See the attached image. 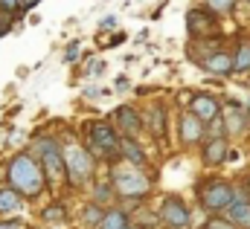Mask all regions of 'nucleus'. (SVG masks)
I'll list each match as a JSON object with an SVG mask.
<instances>
[{"label":"nucleus","mask_w":250,"mask_h":229,"mask_svg":"<svg viewBox=\"0 0 250 229\" xmlns=\"http://www.w3.org/2000/svg\"><path fill=\"white\" fill-rule=\"evenodd\" d=\"M6 177H9L12 189H15L21 197H35V194H41V189H44V172H41L38 160H32L29 154H18V157L12 160Z\"/></svg>","instance_id":"f257e3e1"},{"label":"nucleus","mask_w":250,"mask_h":229,"mask_svg":"<svg viewBox=\"0 0 250 229\" xmlns=\"http://www.w3.org/2000/svg\"><path fill=\"white\" fill-rule=\"evenodd\" d=\"M87 139H90V151L93 154H102V157H108V154H120V136H117V131H114V125H108V122H102V119H93V122H87Z\"/></svg>","instance_id":"f03ea898"},{"label":"nucleus","mask_w":250,"mask_h":229,"mask_svg":"<svg viewBox=\"0 0 250 229\" xmlns=\"http://www.w3.org/2000/svg\"><path fill=\"white\" fill-rule=\"evenodd\" d=\"M62 157H64V169H67V177L76 183V186H82L90 172H93V160H90V154L82 148V145H64L62 148Z\"/></svg>","instance_id":"7ed1b4c3"},{"label":"nucleus","mask_w":250,"mask_h":229,"mask_svg":"<svg viewBox=\"0 0 250 229\" xmlns=\"http://www.w3.org/2000/svg\"><path fill=\"white\" fill-rule=\"evenodd\" d=\"M233 197H236V191L224 180H209L207 186H201V203L207 212H227Z\"/></svg>","instance_id":"20e7f679"},{"label":"nucleus","mask_w":250,"mask_h":229,"mask_svg":"<svg viewBox=\"0 0 250 229\" xmlns=\"http://www.w3.org/2000/svg\"><path fill=\"white\" fill-rule=\"evenodd\" d=\"M111 186H114L123 197H143V194L148 191V177L140 174L137 169H117Z\"/></svg>","instance_id":"39448f33"},{"label":"nucleus","mask_w":250,"mask_h":229,"mask_svg":"<svg viewBox=\"0 0 250 229\" xmlns=\"http://www.w3.org/2000/svg\"><path fill=\"white\" fill-rule=\"evenodd\" d=\"M38 154H41V160H44V174L50 177L53 186H59V180L67 174L59 142H56V139H41V142H38Z\"/></svg>","instance_id":"423d86ee"},{"label":"nucleus","mask_w":250,"mask_h":229,"mask_svg":"<svg viewBox=\"0 0 250 229\" xmlns=\"http://www.w3.org/2000/svg\"><path fill=\"white\" fill-rule=\"evenodd\" d=\"M160 215H163V221H166L172 229H187L189 227V209H187V203H184L181 197H166Z\"/></svg>","instance_id":"0eeeda50"},{"label":"nucleus","mask_w":250,"mask_h":229,"mask_svg":"<svg viewBox=\"0 0 250 229\" xmlns=\"http://www.w3.org/2000/svg\"><path fill=\"white\" fill-rule=\"evenodd\" d=\"M187 26H189V32H192L195 38L209 35V32H215V29H218L215 18H212V15H207L204 9H192V12H189V15H187Z\"/></svg>","instance_id":"6e6552de"},{"label":"nucleus","mask_w":250,"mask_h":229,"mask_svg":"<svg viewBox=\"0 0 250 229\" xmlns=\"http://www.w3.org/2000/svg\"><path fill=\"white\" fill-rule=\"evenodd\" d=\"M189 114L195 116V119H201V122H215L218 119V102L212 96H195Z\"/></svg>","instance_id":"1a4fd4ad"},{"label":"nucleus","mask_w":250,"mask_h":229,"mask_svg":"<svg viewBox=\"0 0 250 229\" xmlns=\"http://www.w3.org/2000/svg\"><path fill=\"white\" fill-rule=\"evenodd\" d=\"M227 221H230L233 227H236V224L250 227V200L248 197H242V194L233 197V203L227 206Z\"/></svg>","instance_id":"9d476101"},{"label":"nucleus","mask_w":250,"mask_h":229,"mask_svg":"<svg viewBox=\"0 0 250 229\" xmlns=\"http://www.w3.org/2000/svg\"><path fill=\"white\" fill-rule=\"evenodd\" d=\"M204 70L215 73V76H230L236 70V64H233V58L227 56V53H215V56H209L204 61Z\"/></svg>","instance_id":"9b49d317"},{"label":"nucleus","mask_w":250,"mask_h":229,"mask_svg":"<svg viewBox=\"0 0 250 229\" xmlns=\"http://www.w3.org/2000/svg\"><path fill=\"white\" fill-rule=\"evenodd\" d=\"M181 136H184V142H198L204 136V122L195 119L192 114H184L181 116Z\"/></svg>","instance_id":"f8f14e48"},{"label":"nucleus","mask_w":250,"mask_h":229,"mask_svg":"<svg viewBox=\"0 0 250 229\" xmlns=\"http://www.w3.org/2000/svg\"><path fill=\"white\" fill-rule=\"evenodd\" d=\"M117 122L125 128V134H128V139L140 131V116H137V111L134 108H128V105H123V108H117Z\"/></svg>","instance_id":"ddd939ff"},{"label":"nucleus","mask_w":250,"mask_h":229,"mask_svg":"<svg viewBox=\"0 0 250 229\" xmlns=\"http://www.w3.org/2000/svg\"><path fill=\"white\" fill-rule=\"evenodd\" d=\"M18 209H23V197L15 189H0V215L18 212Z\"/></svg>","instance_id":"4468645a"},{"label":"nucleus","mask_w":250,"mask_h":229,"mask_svg":"<svg viewBox=\"0 0 250 229\" xmlns=\"http://www.w3.org/2000/svg\"><path fill=\"white\" fill-rule=\"evenodd\" d=\"M227 157V142L221 139V136H215L207 148H204V163H209V166H215V163H221Z\"/></svg>","instance_id":"2eb2a0df"},{"label":"nucleus","mask_w":250,"mask_h":229,"mask_svg":"<svg viewBox=\"0 0 250 229\" xmlns=\"http://www.w3.org/2000/svg\"><path fill=\"white\" fill-rule=\"evenodd\" d=\"M120 154H123L131 166H143V163H146V154H143V148H140L134 139H128V136L120 142Z\"/></svg>","instance_id":"dca6fc26"},{"label":"nucleus","mask_w":250,"mask_h":229,"mask_svg":"<svg viewBox=\"0 0 250 229\" xmlns=\"http://www.w3.org/2000/svg\"><path fill=\"white\" fill-rule=\"evenodd\" d=\"M99 229H128V218H125V212H120V209L105 212V218H102Z\"/></svg>","instance_id":"f3484780"},{"label":"nucleus","mask_w":250,"mask_h":229,"mask_svg":"<svg viewBox=\"0 0 250 229\" xmlns=\"http://www.w3.org/2000/svg\"><path fill=\"white\" fill-rule=\"evenodd\" d=\"M233 64H236V70H242V73H248L250 70V41H242V44H239Z\"/></svg>","instance_id":"a211bd4d"},{"label":"nucleus","mask_w":250,"mask_h":229,"mask_svg":"<svg viewBox=\"0 0 250 229\" xmlns=\"http://www.w3.org/2000/svg\"><path fill=\"white\" fill-rule=\"evenodd\" d=\"M102 218H105V212H102L96 203H90V206L84 209V221H87L90 227H99V224H102Z\"/></svg>","instance_id":"6ab92c4d"},{"label":"nucleus","mask_w":250,"mask_h":229,"mask_svg":"<svg viewBox=\"0 0 250 229\" xmlns=\"http://www.w3.org/2000/svg\"><path fill=\"white\" fill-rule=\"evenodd\" d=\"M148 122H151V134H163V111L160 108L148 111Z\"/></svg>","instance_id":"aec40b11"},{"label":"nucleus","mask_w":250,"mask_h":229,"mask_svg":"<svg viewBox=\"0 0 250 229\" xmlns=\"http://www.w3.org/2000/svg\"><path fill=\"white\" fill-rule=\"evenodd\" d=\"M64 215H67V209L62 203H53L50 209H44V221H62Z\"/></svg>","instance_id":"412c9836"},{"label":"nucleus","mask_w":250,"mask_h":229,"mask_svg":"<svg viewBox=\"0 0 250 229\" xmlns=\"http://www.w3.org/2000/svg\"><path fill=\"white\" fill-rule=\"evenodd\" d=\"M242 122H245L242 114H239L236 108H230V114H227V128H230V131H239V128H242Z\"/></svg>","instance_id":"4be33fe9"},{"label":"nucleus","mask_w":250,"mask_h":229,"mask_svg":"<svg viewBox=\"0 0 250 229\" xmlns=\"http://www.w3.org/2000/svg\"><path fill=\"white\" fill-rule=\"evenodd\" d=\"M233 3H236V0H207V6H209L212 12H230Z\"/></svg>","instance_id":"5701e85b"},{"label":"nucleus","mask_w":250,"mask_h":229,"mask_svg":"<svg viewBox=\"0 0 250 229\" xmlns=\"http://www.w3.org/2000/svg\"><path fill=\"white\" fill-rule=\"evenodd\" d=\"M204 229H236V227H233L230 221H209Z\"/></svg>","instance_id":"b1692460"},{"label":"nucleus","mask_w":250,"mask_h":229,"mask_svg":"<svg viewBox=\"0 0 250 229\" xmlns=\"http://www.w3.org/2000/svg\"><path fill=\"white\" fill-rule=\"evenodd\" d=\"M76 58H79V44H70L64 53V61H76Z\"/></svg>","instance_id":"393cba45"},{"label":"nucleus","mask_w":250,"mask_h":229,"mask_svg":"<svg viewBox=\"0 0 250 229\" xmlns=\"http://www.w3.org/2000/svg\"><path fill=\"white\" fill-rule=\"evenodd\" d=\"M0 9H6V12H15V9H21V0H0Z\"/></svg>","instance_id":"a878e982"},{"label":"nucleus","mask_w":250,"mask_h":229,"mask_svg":"<svg viewBox=\"0 0 250 229\" xmlns=\"http://www.w3.org/2000/svg\"><path fill=\"white\" fill-rule=\"evenodd\" d=\"M102 29H114L117 26V15H108V18H102V23H99Z\"/></svg>","instance_id":"bb28decb"},{"label":"nucleus","mask_w":250,"mask_h":229,"mask_svg":"<svg viewBox=\"0 0 250 229\" xmlns=\"http://www.w3.org/2000/svg\"><path fill=\"white\" fill-rule=\"evenodd\" d=\"M0 229H26V227L18 224V221H9V224H0Z\"/></svg>","instance_id":"cd10ccee"},{"label":"nucleus","mask_w":250,"mask_h":229,"mask_svg":"<svg viewBox=\"0 0 250 229\" xmlns=\"http://www.w3.org/2000/svg\"><path fill=\"white\" fill-rule=\"evenodd\" d=\"M108 191H111V186H105V183H102V186L96 189V197H108Z\"/></svg>","instance_id":"c85d7f7f"},{"label":"nucleus","mask_w":250,"mask_h":229,"mask_svg":"<svg viewBox=\"0 0 250 229\" xmlns=\"http://www.w3.org/2000/svg\"><path fill=\"white\" fill-rule=\"evenodd\" d=\"M117 87H120V90H125V87H128V78H125V76H120V78H117Z\"/></svg>","instance_id":"c756f323"},{"label":"nucleus","mask_w":250,"mask_h":229,"mask_svg":"<svg viewBox=\"0 0 250 229\" xmlns=\"http://www.w3.org/2000/svg\"><path fill=\"white\" fill-rule=\"evenodd\" d=\"M120 41H125V35H123V32H120V35H117V38H111V44H108V47H117V44H120Z\"/></svg>","instance_id":"7c9ffc66"},{"label":"nucleus","mask_w":250,"mask_h":229,"mask_svg":"<svg viewBox=\"0 0 250 229\" xmlns=\"http://www.w3.org/2000/svg\"><path fill=\"white\" fill-rule=\"evenodd\" d=\"M38 0H21V6H35Z\"/></svg>","instance_id":"2f4dec72"},{"label":"nucleus","mask_w":250,"mask_h":229,"mask_svg":"<svg viewBox=\"0 0 250 229\" xmlns=\"http://www.w3.org/2000/svg\"><path fill=\"white\" fill-rule=\"evenodd\" d=\"M128 229H134V227H128Z\"/></svg>","instance_id":"473e14b6"}]
</instances>
